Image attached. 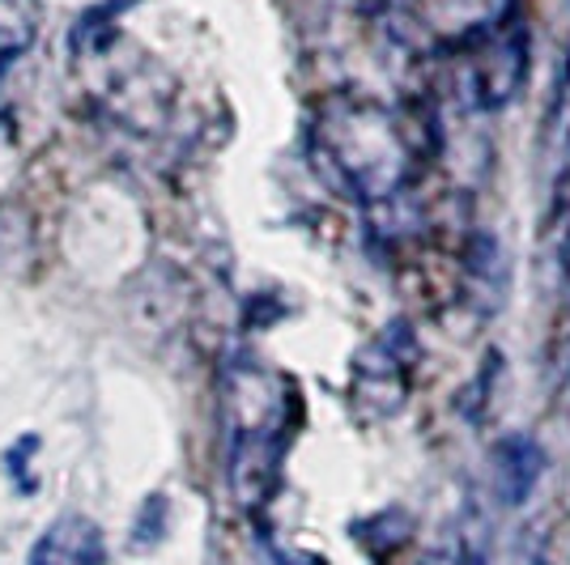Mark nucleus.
I'll return each instance as SVG.
<instances>
[{"instance_id":"7","label":"nucleus","mask_w":570,"mask_h":565,"mask_svg":"<svg viewBox=\"0 0 570 565\" xmlns=\"http://www.w3.org/2000/svg\"><path fill=\"white\" fill-rule=\"evenodd\" d=\"M35 48V18L22 0H0V72Z\"/></svg>"},{"instance_id":"5","label":"nucleus","mask_w":570,"mask_h":565,"mask_svg":"<svg viewBox=\"0 0 570 565\" xmlns=\"http://www.w3.org/2000/svg\"><path fill=\"white\" fill-rule=\"evenodd\" d=\"M409 366H413V340L404 328L383 331L380 340L357 357V396L380 408H401L404 391H409Z\"/></svg>"},{"instance_id":"4","label":"nucleus","mask_w":570,"mask_h":565,"mask_svg":"<svg viewBox=\"0 0 570 565\" xmlns=\"http://www.w3.org/2000/svg\"><path fill=\"white\" fill-rule=\"evenodd\" d=\"M469 60V95L481 111H499L520 95L523 77H528V30L515 18L511 26L494 30L490 39H481L476 48L464 51Z\"/></svg>"},{"instance_id":"3","label":"nucleus","mask_w":570,"mask_h":565,"mask_svg":"<svg viewBox=\"0 0 570 565\" xmlns=\"http://www.w3.org/2000/svg\"><path fill=\"white\" fill-rule=\"evenodd\" d=\"M520 18V0H383L387 34L422 56H464Z\"/></svg>"},{"instance_id":"2","label":"nucleus","mask_w":570,"mask_h":565,"mask_svg":"<svg viewBox=\"0 0 570 565\" xmlns=\"http://www.w3.org/2000/svg\"><path fill=\"white\" fill-rule=\"evenodd\" d=\"M222 422H226V472L243 511H261L282 485V464L294 425V383L261 361H235L222 375Z\"/></svg>"},{"instance_id":"8","label":"nucleus","mask_w":570,"mask_h":565,"mask_svg":"<svg viewBox=\"0 0 570 565\" xmlns=\"http://www.w3.org/2000/svg\"><path fill=\"white\" fill-rule=\"evenodd\" d=\"M567 259H570V242H567Z\"/></svg>"},{"instance_id":"6","label":"nucleus","mask_w":570,"mask_h":565,"mask_svg":"<svg viewBox=\"0 0 570 565\" xmlns=\"http://www.w3.org/2000/svg\"><path fill=\"white\" fill-rule=\"evenodd\" d=\"M107 562V544L95 518L65 515L56 518L48 532L30 548V565H102Z\"/></svg>"},{"instance_id":"1","label":"nucleus","mask_w":570,"mask_h":565,"mask_svg":"<svg viewBox=\"0 0 570 565\" xmlns=\"http://www.w3.org/2000/svg\"><path fill=\"white\" fill-rule=\"evenodd\" d=\"M430 158L426 119L362 90L324 95L311 111V162L366 209L404 200Z\"/></svg>"}]
</instances>
